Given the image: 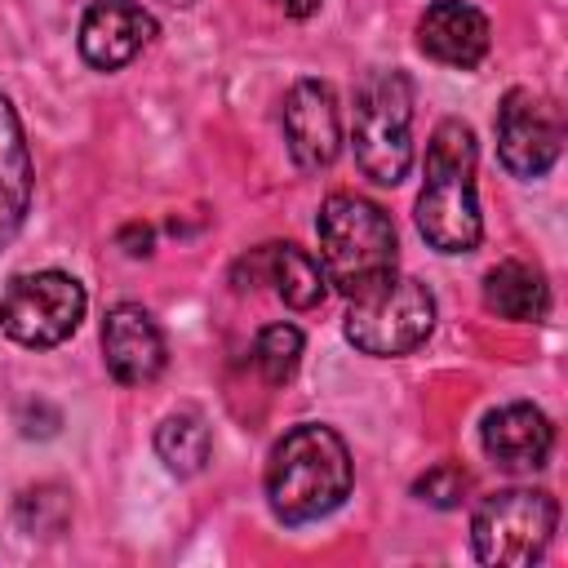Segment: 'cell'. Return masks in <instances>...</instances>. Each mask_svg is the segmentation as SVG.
I'll return each mask as SVG.
<instances>
[{
  "mask_svg": "<svg viewBox=\"0 0 568 568\" xmlns=\"http://www.w3.org/2000/svg\"><path fill=\"white\" fill-rule=\"evenodd\" d=\"M351 448L346 439L324 422H302L284 430L266 462V501L271 515L288 528L315 524L333 515L351 497Z\"/></svg>",
  "mask_w": 568,
  "mask_h": 568,
  "instance_id": "obj_1",
  "label": "cell"
},
{
  "mask_svg": "<svg viewBox=\"0 0 568 568\" xmlns=\"http://www.w3.org/2000/svg\"><path fill=\"white\" fill-rule=\"evenodd\" d=\"M479 146L466 120H439L426 142L422 191L413 204V222L435 253H470L484 235L479 191H475Z\"/></svg>",
  "mask_w": 568,
  "mask_h": 568,
  "instance_id": "obj_2",
  "label": "cell"
},
{
  "mask_svg": "<svg viewBox=\"0 0 568 568\" xmlns=\"http://www.w3.org/2000/svg\"><path fill=\"white\" fill-rule=\"evenodd\" d=\"M315 231H320V271L337 293L355 297L395 271L399 240L382 204L355 191H333L315 213Z\"/></svg>",
  "mask_w": 568,
  "mask_h": 568,
  "instance_id": "obj_3",
  "label": "cell"
},
{
  "mask_svg": "<svg viewBox=\"0 0 568 568\" xmlns=\"http://www.w3.org/2000/svg\"><path fill=\"white\" fill-rule=\"evenodd\" d=\"M351 146L364 178L399 186L413 169V80L399 67H373L355 84Z\"/></svg>",
  "mask_w": 568,
  "mask_h": 568,
  "instance_id": "obj_4",
  "label": "cell"
},
{
  "mask_svg": "<svg viewBox=\"0 0 568 568\" xmlns=\"http://www.w3.org/2000/svg\"><path fill=\"white\" fill-rule=\"evenodd\" d=\"M435 328V293L413 275H382L364 293L351 297L342 333L359 355H408Z\"/></svg>",
  "mask_w": 568,
  "mask_h": 568,
  "instance_id": "obj_5",
  "label": "cell"
},
{
  "mask_svg": "<svg viewBox=\"0 0 568 568\" xmlns=\"http://www.w3.org/2000/svg\"><path fill=\"white\" fill-rule=\"evenodd\" d=\"M559 501L541 488H501L470 515V550L479 564L524 568L537 564L555 537Z\"/></svg>",
  "mask_w": 568,
  "mask_h": 568,
  "instance_id": "obj_6",
  "label": "cell"
},
{
  "mask_svg": "<svg viewBox=\"0 0 568 568\" xmlns=\"http://www.w3.org/2000/svg\"><path fill=\"white\" fill-rule=\"evenodd\" d=\"M84 284L67 271H22L0 293V333L27 351L62 346L84 320Z\"/></svg>",
  "mask_w": 568,
  "mask_h": 568,
  "instance_id": "obj_7",
  "label": "cell"
},
{
  "mask_svg": "<svg viewBox=\"0 0 568 568\" xmlns=\"http://www.w3.org/2000/svg\"><path fill=\"white\" fill-rule=\"evenodd\" d=\"M497 160L515 178H541L564 151V115L537 89H510L497 106Z\"/></svg>",
  "mask_w": 568,
  "mask_h": 568,
  "instance_id": "obj_8",
  "label": "cell"
},
{
  "mask_svg": "<svg viewBox=\"0 0 568 568\" xmlns=\"http://www.w3.org/2000/svg\"><path fill=\"white\" fill-rule=\"evenodd\" d=\"M284 142L302 169H328L342 151V106L328 80H297L284 93Z\"/></svg>",
  "mask_w": 568,
  "mask_h": 568,
  "instance_id": "obj_9",
  "label": "cell"
},
{
  "mask_svg": "<svg viewBox=\"0 0 568 568\" xmlns=\"http://www.w3.org/2000/svg\"><path fill=\"white\" fill-rule=\"evenodd\" d=\"M102 359H106V373L124 386L155 382L164 373V359H169V346H164L155 315L138 302H115L102 315Z\"/></svg>",
  "mask_w": 568,
  "mask_h": 568,
  "instance_id": "obj_10",
  "label": "cell"
},
{
  "mask_svg": "<svg viewBox=\"0 0 568 568\" xmlns=\"http://www.w3.org/2000/svg\"><path fill=\"white\" fill-rule=\"evenodd\" d=\"M155 40V18L138 0H93L80 18V58L93 71L129 67Z\"/></svg>",
  "mask_w": 568,
  "mask_h": 568,
  "instance_id": "obj_11",
  "label": "cell"
},
{
  "mask_svg": "<svg viewBox=\"0 0 568 568\" xmlns=\"http://www.w3.org/2000/svg\"><path fill=\"white\" fill-rule=\"evenodd\" d=\"M231 280H235V288L271 284L275 297H280L284 306H293V311H315V306L324 302V293H328V280H324L320 262H315L306 248L280 244V240L253 248L248 257H240Z\"/></svg>",
  "mask_w": 568,
  "mask_h": 568,
  "instance_id": "obj_12",
  "label": "cell"
},
{
  "mask_svg": "<svg viewBox=\"0 0 568 568\" xmlns=\"http://www.w3.org/2000/svg\"><path fill=\"white\" fill-rule=\"evenodd\" d=\"M488 40H493L488 18L466 0H435L417 22V49L457 71L479 67L488 53Z\"/></svg>",
  "mask_w": 568,
  "mask_h": 568,
  "instance_id": "obj_13",
  "label": "cell"
},
{
  "mask_svg": "<svg viewBox=\"0 0 568 568\" xmlns=\"http://www.w3.org/2000/svg\"><path fill=\"white\" fill-rule=\"evenodd\" d=\"M479 444L501 470H541L555 448V426L532 404H501L484 417Z\"/></svg>",
  "mask_w": 568,
  "mask_h": 568,
  "instance_id": "obj_14",
  "label": "cell"
},
{
  "mask_svg": "<svg viewBox=\"0 0 568 568\" xmlns=\"http://www.w3.org/2000/svg\"><path fill=\"white\" fill-rule=\"evenodd\" d=\"M31 151L22 138V120L13 111V102L0 93V248H9L31 213Z\"/></svg>",
  "mask_w": 568,
  "mask_h": 568,
  "instance_id": "obj_15",
  "label": "cell"
},
{
  "mask_svg": "<svg viewBox=\"0 0 568 568\" xmlns=\"http://www.w3.org/2000/svg\"><path fill=\"white\" fill-rule=\"evenodd\" d=\"M484 306L497 320H519V324L532 320L537 324L550 311V284L537 266H528L519 257H506L484 275Z\"/></svg>",
  "mask_w": 568,
  "mask_h": 568,
  "instance_id": "obj_16",
  "label": "cell"
},
{
  "mask_svg": "<svg viewBox=\"0 0 568 568\" xmlns=\"http://www.w3.org/2000/svg\"><path fill=\"white\" fill-rule=\"evenodd\" d=\"M155 453L160 462L173 470V475H200L209 466V453H213V435H209V422L195 413V408H178L169 413L160 426H155Z\"/></svg>",
  "mask_w": 568,
  "mask_h": 568,
  "instance_id": "obj_17",
  "label": "cell"
},
{
  "mask_svg": "<svg viewBox=\"0 0 568 568\" xmlns=\"http://www.w3.org/2000/svg\"><path fill=\"white\" fill-rule=\"evenodd\" d=\"M13 519L22 532L31 537H58L67 532L71 524V493L62 484H36V488H22L18 501H13Z\"/></svg>",
  "mask_w": 568,
  "mask_h": 568,
  "instance_id": "obj_18",
  "label": "cell"
},
{
  "mask_svg": "<svg viewBox=\"0 0 568 568\" xmlns=\"http://www.w3.org/2000/svg\"><path fill=\"white\" fill-rule=\"evenodd\" d=\"M297 359H302V328H293V324H266L257 333L253 364L262 368L266 386H284L297 373Z\"/></svg>",
  "mask_w": 568,
  "mask_h": 568,
  "instance_id": "obj_19",
  "label": "cell"
},
{
  "mask_svg": "<svg viewBox=\"0 0 568 568\" xmlns=\"http://www.w3.org/2000/svg\"><path fill=\"white\" fill-rule=\"evenodd\" d=\"M470 493V470L462 462H435L426 475L413 479V497L435 510H457Z\"/></svg>",
  "mask_w": 568,
  "mask_h": 568,
  "instance_id": "obj_20",
  "label": "cell"
},
{
  "mask_svg": "<svg viewBox=\"0 0 568 568\" xmlns=\"http://www.w3.org/2000/svg\"><path fill=\"white\" fill-rule=\"evenodd\" d=\"M115 244H120L129 257H146V253H151V244H155V231H151L146 222H129V226H120Z\"/></svg>",
  "mask_w": 568,
  "mask_h": 568,
  "instance_id": "obj_21",
  "label": "cell"
},
{
  "mask_svg": "<svg viewBox=\"0 0 568 568\" xmlns=\"http://www.w3.org/2000/svg\"><path fill=\"white\" fill-rule=\"evenodd\" d=\"M275 4H280L288 18H311V13L320 9V0H275Z\"/></svg>",
  "mask_w": 568,
  "mask_h": 568,
  "instance_id": "obj_22",
  "label": "cell"
},
{
  "mask_svg": "<svg viewBox=\"0 0 568 568\" xmlns=\"http://www.w3.org/2000/svg\"><path fill=\"white\" fill-rule=\"evenodd\" d=\"M169 4H182V9H186V4H195V0H169Z\"/></svg>",
  "mask_w": 568,
  "mask_h": 568,
  "instance_id": "obj_23",
  "label": "cell"
}]
</instances>
